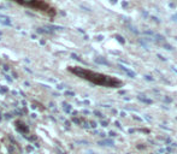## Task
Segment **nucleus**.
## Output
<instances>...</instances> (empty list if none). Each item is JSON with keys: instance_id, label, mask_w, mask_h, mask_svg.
Masks as SVG:
<instances>
[{"instance_id": "obj_2", "label": "nucleus", "mask_w": 177, "mask_h": 154, "mask_svg": "<svg viewBox=\"0 0 177 154\" xmlns=\"http://www.w3.org/2000/svg\"><path fill=\"white\" fill-rule=\"evenodd\" d=\"M16 1H18V2H21V4H23V5H27V6H31V7H40L41 10L43 8V7H46V5L45 4H42V2H40L39 0H16Z\"/></svg>"}, {"instance_id": "obj_1", "label": "nucleus", "mask_w": 177, "mask_h": 154, "mask_svg": "<svg viewBox=\"0 0 177 154\" xmlns=\"http://www.w3.org/2000/svg\"><path fill=\"white\" fill-rule=\"evenodd\" d=\"M70 71L74 75H76L77 77H80L85 81H88L89 83L99 86V87L118 89L124 86V82L116 76H111V75L102 74V72H96V71L89 70L82 66H71Z\"/></svg>"}]
</instances>
